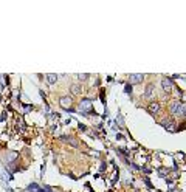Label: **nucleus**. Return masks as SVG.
Returning <instances> with one entry per match:
<instances>
[{
  "label": "nucleus",
  "instance_id": "f257e3e1",
  "mask_svg": "<svg viewBox=\"0 0 186 192\" xmlns=\"http://www.w3.org/2000/svg\"><path fill=\"white\" fill-rule=\"evenodd\" d=\"M181 104H183V102H180L178 99L172 101L171 104H169V112H171L172 115H178V116H181Z\"/></svg>",
  "mask_w": 186,
  "mask_h": 192
},
{
  "label": "nucleus",
  "instance_id": "f03ea898",
  "mask_svg": "<svg viewBox=\"0 0 186 192\" xmlns=\"http://www.w3.org/2000/svg\"><path fill=\"white\" fill-rule=\"evenodd\" d=\"M72 104H73L72 96H62V98L59 99V106H61L62 109H65V110H70V109H72Z\"/></svg>",
  "mask_w": 186,
  "mask_h": 192
},
{
  "label": "nucleus",
  "instance_id": "7ed1b4c3",
  "mask_svg": "<svg viewBox=\"0 0 186 192\" xmlns=\"http://www.w3.org/2000/svg\"><path fill=\"white\" fill-rule=\"evenodd\" d=\"M147 110H149V113H152V115H157V113H160V110H161V104H160L158 101H150L149 106H147Z\"/></svg>",
  "mask_w": 186,
  "mask_h": 192
},
{
  "label": "nucleus",
  "instance_id": "20e7f679",
  "mask_svg": "<svg viewBox=\"0 0 186 192\" xmlns=\"http://www.w3.org/2000/svg\"><path fill=\"white\" fill-rule=\"evenodd\" d=\"M161 87H163V92H166V93H171V92L174 90L172 81L167 79V78H163V79H161Z\"/></svg>",
  "mask_w": 186,
  "mask_h": 192
},
{
  "label": "nucleus",
  "instance_id": "39448f33",
  "mask_svg": "<svg viewBox=\"0 0 186 192\" xmlns=\"http://www.w3.org/2000/svg\"><path fill=\"white\" fill-rule=\"evenodd\" d=\"M144 81V75H140V73H137V75H130V78H129V84L132 85V84H141Z\"/></svg>",
  "mask_w": 186,
  "mask_h": 192
},
{
  "label": "nucleus",
  "instance_id": "423d86ee",
  "mask_svg": "<svg viewBox=\"0 0 186 192\" xmlns=\"http://www.w3.org/2000/svg\"><path fill=\"white\" fill-rule=\"evenodd\" d=\"M154 90H155L154 84H149V85H146V90H144V98H146V99H152V98H154Z\"/></svg>",
  "mask_w": 186,
  "mask_h": 192
},
{
  "label": "nucleus",
  "instance_id": "0eeeda50",
  "mask_svg": "<svg viewBox=\"0 0 186 192\" xmlns=\"http://www.w3.org/2000/svg\"><path fill=\"white\" fill-rule=\"evenodd\" d=\"M163 126H164L169 132H175V130H177V126H175L174 121H167V119H164V121H163Z\"/></svg>",
  "mask_w": 186,
  "mask_h": 192
},
{
  "label": "nucleus",
  "instance_id": "6e6552de",
  "mask_svg": "<svg viewBox=\"0 0 186 192\" xmlns=\"http://www.w3.org/2000/svg\"><path fill=\"white\" fill-rule=\"evenodd\" d=\"M70 90H72V95H75V96H78V95H81V85L79 84H72V87H70Z\"/></svg>",
  "mask_w": 186,
  "mask_h": 192
},
{
  "label": "nucleus",
  "instance_id": "1a4fd4ad",
  "mask_svg": "<svg viewBox=\"0 0 186 192\" xmlns=\"http://www.w3.org/2000/svg\"><path fill=\"white\" fill-rule=\"evenodd\" d=\"M47 81H48V84H56V81H58V75H54V73H50V75H47Z\"/></svg>",
  "mask_w": 186,
  "mask_h": 192
},
{
  "label": "nucleus",
  "instance_id": "9d476101",
  "mask_svg": "<svg viewBox=\"0 0 186 192\" xmlns=\"http://www.w3.org/2000/svg\"><path fill=\"white\" fill-rule=\"evenodd\" d=\"M90 106H92V101L89 98H86V99L81 101V109H90Z\"/></svg>",
  "mask_w": 186,
  "mask_h": 192
},
{
  "label": "nucleus",
  "instance_id": "9b49d317",
  "mask_svg": "<svg viewBox=\"0 0 186 192\" xmlns=\"http://www.w3.org/2000/svg\"><path fill=\"white\" fill-rule=\"evenodd\" d=\"M78 79H79V81H87V79H89V75H87V73H84V75H78Z\"/></svg>",
  "mask_w": 186,
  "mask_h": 192
},
{
  "label": "nucleus",
  "instance_id": "f8f14e48",
  "mask_svg": "<svg viewBox=\"0 0 186 192\" xmlns=\"http://www.w3.org/2000/svg\"><path fill=\"white\" fill-rule=\"evenodd\" d=\"M183 98H184V99H183V101H186V93H184V95H183Z\"/></svg>",
  "mask_w": 186,
  "mask_h": 192
}]
</instances>
